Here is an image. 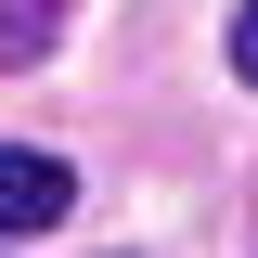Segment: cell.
I'll use <instances>...</instances> for the list:
<instances>
[{
	"instance_id": "cell-1",
	"label": "cell",
	"mask_w": 258,
	"mask_h": 258,
	"mask_svg": "<svg viewBox=\"0 0 258 258\" xmlns=\"http://www.w3.org/2000/svg\"><path fill=\"white\" fill-rule=\"evenodd\" d=\"M64 207H78L64 155H26V142H0V232H52Z\"/></svg>"
},
{
	"instance_id": "cell-2",
	"label": "cell",
	"mask_w": 258,
	"mask_h": 258,
	"mask_svg": "<svg viewBox=\"0 0 258 258\" xmlns=\"http://www.w3.org/2000/svg\"><path fill=\"white\" fill-rule=\"evenodd\" d=\"M52 26H64V0H0V64H39Z\"/></svg>"
},
{
	"instance_id": "cell-3",
	"label": "cell",
	"mask_w": 258,
	"mask_h": 258,
	"mask_svg": "<svg viewBox=\"0 0 258 258\" xmlns=\"http://www.w3.org/2000/svg\"><path fill=\"white\" fill-rule=\"evenodd\" d=\"M232 78H245V91H258V0H245V13H232Z\"/></svg>"
}]
</instances>
